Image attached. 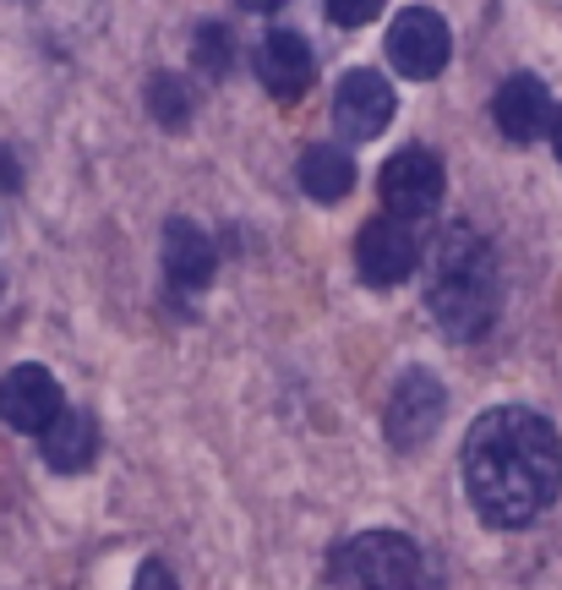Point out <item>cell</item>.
<instances>
[{
    "mask_svg": "<svg viewBox=\"0 0 562 590\" xmlns=\"http://www.w3.org/2000/svg\"><path fill=\"white\" fill-rule=\"evenodd\" d=\"M295 181H301L306 197L339 203V197H350V186H355V159H350L344 148H333V143H311V148L301 154V165H295Z\"/></svg>",
    "mask_w": 562,
    "mask_h": 590,
    "instance_id": "obj_14",
    "label": "cell"
},
{
    "mask_svg": "<svg viewBox=\"0 0 562 590\" xmlns=\"http://www.w3.org/2000/svg\"><path fill=\"white\" fill-rule=\"evenodd\" d=\"M159 246H164V279H170V290H181V296H203V290L213 285L219 252H213V241H208L203 225H192V219L175 214V219H164Z\"/></svg>",
    "mask_w": 562,
    "mask_h": 590,
    "instance_id": "obj_11",
    "label": "cell"
},
{
    "mask_svg": "<svg viewBox=\"0 0 562 590\" xmlns=\"http://www.w3.org/2000/svg\"><path fill=\"white\" fill-rule=\"evenodd\" d=\"M426 552L404 530H361L355 541L339 546L333 574L361 585V590H420Z\"/></svg>",
    "mask_w": 562,
    "mask_h": 590,
    "instance_id": "obj_3",
    "label": "cell"
},
{
    "mask_svg": "<svg viewBox=\"0 0 562 590\" xmlns=\"http://www.w3.org/2000/svg\"><path fill=\"white\" fill-rule=\"evenodd\" d=\"M442 416H448V388L437 383V372L410 366V372L393 383L388 405H382V437H388V448L415 454V448H426V443L437 437Z\"/></svg>",
    "mask_w": 562,
    "mask_h": 590,
    "instance_id": "obj_4",
    "label": "cell"
},
{
    "mask_svg": "<svg viewBox=\"0 0 562 590\" xmlns=\"http://www.w3.org/2000/svg\"><path fill=\"white\" fill-rule=\"evenodd\" d=\"M39 448H45V465L61 470V475L88 470L99 459V421H94V410H61V421L39 437Z\"/></svg>",
    "mask_w": 562,
    "mask_h": 590,
    "instance_id": "obj_13",
    "label": "cell"
},
{
    "mask_svg": "<svg viewBox=\"0 0 562 590\" xmlns=\"http://www.w3.org/2000/svg\"><path fill=\"white\" fill-rule=\"evenodd\" d=\"M546 132H551V148H557V159H562V110H551V127H546Z\"/></svg>",
    "mask_w": 562,
    "mask_h": 590,
    "instance_id": "obj_19",
    "label": "cell"
},
{
    "mask_svg": "<svg viewBox=\"0 0 562 590\" xmlns=\"http://www.w3.org/2000/svg\"><path fill=\"white\" fill-rule=\"evenodd\" d=\"M252 67H257V83H262L279 105L306 99V88L317 83V56H311V45H306L295 28H268V39L257 45Z\"/></svg>",
    "mask_w": 562,
    "mask_h": 590,
    "instance_id": "obj_10",
    "label": "cell"
},
{
    "mask_svg": "<svg viewBox=\"0 0 562 590\" xmlns=\"http://www.w3.org/2000/svg\"><path fill=\"white\" fill-rule=\"evenodd\" d=\"M328 23H339V28H366V23H377V0H328Z\"/></svg>",
    "mask_w": 562,
    "mask_h": 590,
    "instance_id": "obj_17",
    "label": "cell"
},
{
    "mask_svg": "<svg viewBox=\"0 0 562 590\" xmlns=\"http://www.w3.org/2000/svg\"><path fill=\"white\" fill-rule=\"evenodd\" d=\"M355 268L366 285L388 290V285H404L415 268H420V236L404 225V219H366L361 236H355Z\"/></svg>",
    "mask_w": 562,
    "mask_h": 590,
    "instance_id": "obj_9",
    "label": "cell"
},
{
    "mask_svg": "<svg viewBox=\"0 0 562 590\" xmlns=\"http://www.w3.org/2000/svg\"><path fill=\"white\" fill-rule=\"evenodd\" d=\"M502 263H497V246L453 219L437 230L431 246H420V301H426V317L459 339V345H475L497 328L502 317Z\"/></svg>",
    "mask_w": 562,
    "mask_h": 590,
    "instance_id": "obj_2",
    "label": "cell"
},
{
    "mask_svg": "<svg viewBox=\"0 0 562 590\" xmlns=\"http://www.w3.org/2000/svg\"><path fill=\"white\" fill-rule=\"evenodd\" d=\"M66 410V394H61V377L39 361H23L0 377V421L12 432H28V437H45Z\"/></svg>",
    "mask_w": 562,
    "mask_h": 590,
    "instance_id": "obj_8",
    "label": "cell"
},
{
    "mask_svg": "<svg viewBox=\"0 0 562 590\" xmlns=\"http://www.w3.org/2000/svg\"><path fill=\"white\" fill-rule=\"evenodd\" d=\"M192 105H197V94H192V83H186V77L159 72V77L148 83V110H154V121H159V127L181 132V127L192 121Z\"/></svg>",
    "mask_w": 562,
    "mask_h": 590,
    "instance_id": "obj_15",
    "label": "cell"
},
{
    "mask_svg": "<svg viewBox=\"0 0 562 590\" xmlns=\"http://www.w3.org/2000/svg\"><path fill=\"white\" fill-rule=\"evenodd\" d=\"M491 116H497V132H502L508 143H518V148H524V143L546 137V127H551V94H546V83H540V77L513 72V77L497 88Z\"/></svg>",
    "mask_w": 562,
    "mask_h": 590,
    "instance_id": "obj_12",
    "label": "cell"
},
{
    "mask_svg": "<svg viewBox=\"0 0 562 590\" xmlns=\"http://www.w3.org/2000/svg\"><path fill=\"white\" fill-rule=\"evenodd\" d=\"M442 186H448V170H442V159H437L426 143L399 148V154L382 165V181H377L388 219H404V225H415V219L437 214Z\"/></svg>",
    "mask_w": 562,
    "mask_h": 590,
    "instance_id": "obj_5",
    "label": "cell"
},
{
    "mask_svg": "<svg viewBox=\"0 0 562 590\" xmlns=\"http://www.w3.org/2000/svg\"><path fill=\"white\" fill-rule=\"evenodd\" d=\"M393 116H399V94H393V83L382 72L355 67V72L339 77V88H333V132L344 143H377Z\"/></svg>",
    "mask_w": 562,
    "mask_h": 590,
    "instance_id": "obj_7",
    "label": "cell"
},
{
    "mask_svg": "<svg viewBox=\"0 0 562 590\" xmlns=\"http://www.w3.org/2000/svg\"><path fill=\"white\" fill-rule=\"evenodd\" d=\"M448 56H453V34L442 23V12L431 7H404L388 28V67L410 83H431L448 72Z\"/></svg>",
    "mask_w": 562,
    "mask_h": 590,
    "instance_id": "obj_6",
    "label": "cell"
},
{
    "mask_svg": "<svg viewBox=\"0 0 562 590\" xmlns=\"http://www.w3.org/2000/svg\"><path fill=\"white\" fill-rule=\"evenodd\" d=\"M132 590H181V585H175L170 563H159V557H143V563H137V579H132Z\"/></svg>",
    "mask_w": 562,
    "mask_h": 590,
    "instance_id": "obj_18",
    "label": "cell"
},
{
    "mask_svg": "<svg viewBox=\"0 0 562 590\" xmlns=\"http://www.w3.org/2000/svg\"><path fill=\"white\" fill-rule=\"evenodd\" d=\"M459 481L480 525L524 530L562 492V437L529 405H491L464 432Z\"/></svg>",
    "mask_w": 562,
    "mask_h": 590,
    "instance_id": "obj_1",
    "label": "cell"
},
{
    "mask_svg": "<svg viewBox=\"0 0 562 590\" xmlns=\"http://www.w3.org/2000/svg\"><path fill=\"white\" fill-rule=\"evenodd\" d=\"M192 61H197V72H208V77H230V72H235V34H230L224 23H203L197 39H192Z\"/></svg>",
    "mask_w": 562,
    "mask_h": 590,
    "instance_id": "obj_16",
    "label": "cell"
}]
</instances>
